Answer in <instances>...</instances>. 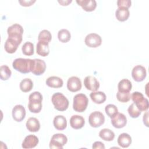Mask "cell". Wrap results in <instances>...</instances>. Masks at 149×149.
Returning <instances> with one entry per match:
<instances>
[{
    "label": "cell",
    "mask_w": 149,
    "mask_h": 149,
    "mask_svg": "<svg viewBox=\"0 0 149 149\" xmlns=\"http://www.w3.org/2000/svg\"><path fill=\"white\" fill-rule=\"evenodd\" d=\"M23 27L19 24H14L8 28L7 33L9 38H13L21 44L23 34Z\"/></svg>",
    "instance_id": "cell-5"
},
{
    "label": "cell",
    "mask_w": 149,
    "mask_h": 149,
    "mask_svg": "<svg viewBox=\"0 0 149 149\" xmlns=\"http://www.w3.org/2000/svg\"><path fill=\"white\" fill-rule=\"evenodd\" d=\"M99 136L105 141H111L114 139L115 133L111 130L105 128L100 131Z\"/></svg>",
    "instance_id": "cell-28"
},
{
    "label": "cell",
    "mask_w": 149,
    "mask_h": 149,
    "mask_svg": "<svg viewBox=\"0 0 149 149\" xmlns=\"http://www.w3.org/2000/svg\"><path fill=\"white\" fill-rule=\"evenodd\" d=\"M39 140L38 138L33 134H30L27 136L22 144V147L23 148H33L37 146L38 144Z\"/></svg>",
    "instance_id": "cell-15"
},
{
    "label": "cell",
    "mask_w": 149,
    "mask_h": 149,
    "mask_svg": "<svg viewBox=\"0 0 149 149\" xmlns=\"http://www.w3.org/2000/svg\"><path fill=\"white\" fill-rule=\"evenodd\" d=\"M0 76L2 80H7L12 74L10 68L7 65H2L0 68Z\"/></svg>",
    "instance_id": "cell-31"
},
{
    "label": "cell",
    "mask_w": 149,
    "mask_h": 149,
    "mask_svg": "<svg viewBox=\"0 0 149 149\" xmlns=\"http://www.w3.org/2000/svg\"><path fill=\"white\" fill-rule=\"evenodd\" d=\"M69 122L71 127L74 129H80L82 128L85 124L84 118L77 115H74L71 116Z\"/></svg>",
    "instance_id": "cell-18"
},
{
    "label": "cell",
    "mask_w": 149,
    "mask_h": 149,
    "mask_svg": "<svg viewBox=\"0 0 149 149\" xmlns=\"http://www.w3.org/2000/svg\"><path fill=\"white\" fill-rule=\"evenodd\" d=\"M85 87L90 91H96L100 87V83L97 79L92 76H87L84 79Z\"/></svg>",
    "instance_id": "cell-12"
},
{
    "label": "cell",
    "mask_w": 149,
    "mask_h": 149,
    "mask_svg": "<svg viewBox=\"0 0 149 149\" xmlns=\"http://www.w3.org/2000/svg\"><path fill=\"white\" fill-rule=\"evenodd\" d=\"M88 104V100L85 94H77L73 98V108L76 112H82L86 109Z\"/></svg>",
    "instance_id": "cell-3"
},
{
    "label": "cell",
    "mask_w": 149,
    "mask_h": 149,
    "mask_svg": "<svg viewBox=\"0 0 149 149\" xmlns=\"http://www.w3.org/2000/svg\"><path fill=\"white\" fill-rule=\"evenodd\" d=\"M147 76L146 68L141 65L135 66L132 71V76L134 81L140 82L144 80Z\"/></svg>",
    "instance_id": "cell-10"
},
{
    "label": "cell",
    "mask_w": 149,
    "mask_h": 149,
    "mask_svg": "<svg viewBox=\"0 0 149 149\" xmlns=\"http://www.w3.org/2000/svg\"><path fill=\"white\" fill-rule=\"evenodd\" d=\"M32 64L33 59L19 58L13 61L12 66L14 69L20 73L26 74L31 72Z\"/></svg>",
    "instance_id": "cell-1"
},
{
    "label": "cell",
    "mask_w": 149,
    "mask_h": 149,
    "mask_svg": "<svg viewBox=\"0 0 149 149\" xmlns=\"http://www.w3.org/2000/svg\"><path fill=\"white\" fill-rule=\"evenodd\" d=\"M76 2L86 12L94 11L97 7V2L95 0H77Z\"/></svg>",
    "instance_id": "cell-16"
},
{
    "label": "cell",
    "mask_w": 149,
    "mask_h": 149,
    "mask_svg": "<svg viewBox=\"0 0 149 149\" xmlns=\"http://www.w3.org/2000/svg\"><path fill=\"white\" fill-rule=\"evenodd\" d=\"M19 87L22 92H29L32 90L33 87V83L30 79L26 78L20 81Z\"/></svg>",
    "instance_id": "cell-29"
},
{
    "label": "cell",
    "mask_w": 149,
    "mask_h": 149,
    "mask_svg": "<svg viewBox=\"0 0 149 149\" xmlns=\"http://www.w3.org/2000/svg\"><path fill=\"white\" fill-rule=\"evenodd\" d=\"M111 122L114 127L120 129L126 126L127 118L123 113H118L114 117L111 118Z\"/></svg>",
    "instance_id": "cell-14"
},
{
    "label": "cell",
    "mask_w": 149,
    "mask_h": 149,
    "mask_svg": "<svg viewBox=\"0 0 149 149\" xmlns=\"http://www.w3.org/2000/svg\"><path fill=\"white\" fill-rule=\"evenodd\" d=\"M132 83L129 80L127 79H123L121 80L118 85V91L122 93H129L132 90Z\"/></svg>",
    "instance_id": "cell-27"
},
{
    "label": "cell",
    "mask_w": 149,
    "mask_h": 149,
    "mask_svg": "<svg viewBox=\"0 0 149 149\" xmlns=\"http://www.w3.org/2000/svg\"><path fill=\"white\" fill-rule=\"evenodd\" d=\"M105 116L100 111H94L90 113L88 117V122L91 127H98L104 123Z\"/></svg>",
    "instance_id": "cell-7"
},
{
    "label": "cell",
    "mask_w": 149,
    "mask_h": 149,
    "mask_svg": "<svg viewBox=\"0 0 149 149\" xmlns=\"http://www.w3.org/2000/svg\"><path fill=\"white\" fill-rule=\"evenodd\" d=\"M132 2L130 0H118L117 5L118 8H125L128 9L131 6Z\"/></svg>",
    "instance_id": "cell-37"
},
{
    "label": "cell",
    "mask_w": 149,
    "mask_h": 149,
    "mask_svg": "<svg viewBox=\"0 0 149 149\" xmlns=\"http://www.w3.org/2000/svg\"><path fill=\"white\" fill-rule=\"evenodd\" d=\"M129 15L130 12L129 9L125 8H118L115 12V17L120 22L127 20Z\"/></svg>",
    "instance_id": "cell-26"
},
{
    "label": "cell",
    "mask_w": 149,
    "mask_h": 149,
    "mask_svg": "<svg viewBox=\"0 0 149 149\" xmlns=\"http://www.w3.org/2000/svg\"><path fill=\"white\" fill-rule=\"evenodd\" d=\"M118 143L122 148H127L132 143V137L127 133H121L118 138Z\"/></svg>",
    "instance_id": "cell-24"
},
{
    "label": "cell",
    "mask_w": 149,
    "mask_h": 149,
    "mask_svg": "<svg viewBox=\"0 0 149 149\" xmlns=\"http://www.w3.org/2000/svg\"><path fill=\"white\" fill-rule=\"evenodd\" d=\"M19 2L22 6H30L36 2V1H19Z\"/></svg>",
    "instance_id": "cell-40"
},
{
    "label": "cell",
    "mask_w": 149,
    "mask_h": 149,
    "mask_svg": "<svg viewBox=\"0 0 149 149\" xmlns=\"http://www.w3.org/2000/svg\"><path fill=\"white\" fill-rule=\"evenodd\" d=\"M117 100L121 102H127L131 98V95L130 93H122L118 91L116 93Z\"/></svg>",
    "instance_id": "cell-36"
},
{
    "label": "cell",
    "mask_w": 149,
    "mask_h": 149,
    "mask_svg": "<svg viewBox=\"0 0 149 149\" xmlns=\"http://www.w3.org/2000/svg\"><path fill=\"white\" fill-rule=\"evenodd\" d=\"M22 51L24 55L27 56H31L34 54V45L31 42H25L22 47Z\"/></svg>",
    "instance_id": "cell-32"
},
{
    "label": "cell",
    "mask_w": 149,
    "mask_h": 149,
    "mask_svg": "<svg viewBox=\"0 0 149 149\" xmlns=\"http://www.w3.org/2000/svg\"><path fill=\"white\" fill-rule=\"evenodd\" d=\"M51 101L54 108L59 111H66L69 107V100L61 93H54L52 96Z\"/></svg>",
    "instance_id": "cell-2"
},
{
    "label": "cell",
    "mask_w": 149,
    "mask_h": 149,
    "mask_svg": "<svg viewBox=\"0 0 149 149\" xmlns=\"http://www.w3.org/2000/svg\"><path fill=\"white\" fill-rule=\"evenodd\" d=\"M68 141L67 137L62 133H56L52 136L49 142V148L62 149Z\"/></svg>",
    "instance_id": "cell-6"
},
{
    "label": "cell",
    "mask_w": 149,
    "mask_h": 149,
    "mask_svg": "<svg viewBox=\"0 0 149 149\" xmlns=\"http://www.w3.org/2000/svg\"><path fill=\"white\" fill-rule=\"evenodd\" d=\"M127 112L129 113V115L132 118H138L141 113V111H140L137 107L136 106L134 103H132L128 108Z\"/></svg>",
    "instance_id": "cell-33"
},
{
    "label": "cell",
    "mask_w": 149,
    "mask_h": 149,
    "mask_svg": "<svg viewBox=\"0 0 149 149\" xmlns=\"http://www.w3.org/2000/svg\"><path fill=\"white\" fill-rule=\"evenodd\" d=\"M20 44L19 42H17L16 40L8 37L5 41V43L4 45V48L6 52L9 54H13L16 51L18 48V46Z\"/></svg>",
    "instance_id": "cell-19"
},
{
    "label": "cell",
    "mask_w": 149,
    "mask_h": 149,
    "mask_svg": "<svg viewBox=\"0 0 149 149\" xmlns=\"http://www.w3.org/2000/svg\"><path fill=\"white\" fill-rule=\"evenodd\" d=\"M131 98L140 111H146L148 110L149 107L148 101L144 97L142 93L138 91L133 92L131 95Z\"/></svg>",
    "instance_id": "cell-4"
},
{
    "label": "cell",
    "mask_w": 149,
    "mask_h": 149,
    "mask_svg": "<svg viewBox=\"0 0 149 149\" xmlns=\"http://www.w3.org/2000/svg\"><path fill=\"white\" fill-rule=\"evenodd\" d=\"M72 0L69 1V0H67V1H58V2L62 6H67L70 3L72 2Z\"/></svg>",
    "instance_id": "cell-42"
},
{
    "label": "cell",
    "mask_w": 149,
    "mask_h": 149,
    "mask_svg": "<svg viewBox=\"0 0 149 149\" xmlns=\"http://www.w3.org/2000/svg\"><path fill=\"white\" fill-rule=\"evenodd\" d=\"M29 100H42V95L38 91H34L31 93L29 97Z\"/></svg>",
    "instance_id": "cell-38"
},
{
    "label": "cell",
    "mask_w": 149,
    "mask_h": 149,
    "mask_svg": "<svg viewBox=\"0 0 149 149\" xmlns=\"http://www.w3.org/2000/svg\"><path fill=\"white\" fill-rule=\"evenodd\" d=\"M13 119L18 122H22L26 116V110L24 107L22 105H15L12 111Z\"/></svg>",
    "instance_id": "cell-11"
},
{
    "label": "cell",
    "mask_w": 149,
    "mask_h": 149,
    "mask_svg": "<svg viewBox=\"0 0 149 149\" xmlns=\"http://www.w3.org/2000/svg\"><path fill=\"white\" fill-rule=\"evenodd\" d=\"M84 42L87 46L90 48H97L101 45L102 39L100 36L96 33H90L86 36Z\"/></svg>",
    "instance_id": "cell-8"
},
{
    "label": "cell",
    "mask_w": 149,
    "mask_h": 149,
    "mask_svg": "<svg viewBox=\"0 0 149 149\" xmlns=\"http://www.w3.org/2000/svg\"><path fill=\"white\" fill-rule=\"evenodd\" d=\"M90 97L93 102L98 104L104 103L107 99L105 94L102 91H93L90 93Z\"/></svg>",
    "instance_id": "cell-25"
},
{
    "label": "cell",
    "mask_w": 149,
    "mask_h": 149,
    "mask_svg": "<svg viewBox=\"0 0 149 149\" xmlns=\"http://www.w3.org/2000/svg\"><path fill=\"white\" fill-rule=\"evenodd\" d=\"M51 40H52V35L48 30H43L40 32L38 36V41H45L49 43Z\"/></svg>",
    "instance_id": "cell-34"
},
{
    "label": "cell",
    "mask_w": 149,
    "mask_h": 149,
    "mask_svg": "<svg viewBox=\"0 0 149 149\" xmlns=\"http://www.w3.org/2000/svg\"><path fill=\"white\" fill-rule=\"evenodd\" d=\"M58 38L59 41L66 43L71 38V34L69 30L66 29H61L58 33Z\"/></svg>",
    "instance_id": "cell-30"
},
{
    "label": "cell",
    "mask_w": 149,
    "mask_h": 149,
    "mask_svg": "<svg viewBox=\"0 0 149 149\" xmlns=\"http://www.w3.org/2000/svg\"><path fill=\"white\" fill-rule=\"evenodd\" d=\"M93 149H105V147L104 144L101 141H95L93 143L92 146Z\"/></svg>",
    "instance_id": "cell-39"
},
{
    "label": "cell",
    "mask_w": 149,
    "mask_h": 149,
    "mask_svg": "<svg viewBox=\"0 0 149 149\" xmlns=\"http://www.w3.org/2000/svg\"><path fill=\"white\" fill-rule=\"evenodd\" d=\"M105 111L107 115L111 118L114 117L118 113V109L113 104H108L105 108Z\"/></svg>",
    "instance_id": "cell-35"
},
{
    "label": "cell",
    "mask_w": 149,
    "mask_h": 149,
    "mask_svg": "<svg viewBox=\"0 0 149 149\" xmlns=\"http://www.w3.org/2000/svg\"><path fill=\"white\" fill-rule=\"evenodd\" d=\"M46 84L51 88H60L62 87L63 81L62 79L58 76H51L46 80Z\"/></svg>",
    "instance_id": "cell-22"
},
{
    "label": "cell",
    "mask_w": 149,
    "mask_h": 149,
    "mask_svg": "<svg viewBox=\"0 0 149 149\" xmlns=\"http://www.w3.org/2000/svg\"><path fill=\"white\" fill-rule=\"evenodd\" d=\"M67 88L71 92H77L81 88V82L80 79L76 76L69 77L67 81Z\"/></svg>",
    "instance_id": "cell-13"
},
{
    "label": "cell",
    "mask_w": 149,
    "mask_h": 149,
    "mask_svg": "<svg viewBox=\"0 0 149 149\" xmlns=\"http://www.w3.org/2000/svg\"><path fill=\"white\" fill-rule=\"evenodd\" d=\"M53 124L56 129L63 130L67 127V120L63 115H57L54 118Z\"/></svg>",
    "instance_id": "cell-20"
},
{
    "label": "cell",
    "mask_w": 149,
    "mask_h": 149,
    "mask_svg": "<svg viewBox=\"0 0 149 149\" xmlns=\"http://www.w3.org/2000/svg\"><path fill=\"white\" fill-rule=\"evenodd\" d=\"M27 130L30 132H37L40 129V123L38 120L34 117L29 118L26 123Z\"/></svg>",
    "instance_id": "cell-21"
},
{
    "label": "cell",
    "mask_w": 149,
    "mask_h": 149,
    "mask_svg": "<svg viewBox=\"0 0 149 149\" xmlns=\"http://www.w3.org/2000/svg\"><path fill=\"white\" fill-rule=\"evenodd\" d=\"M28 108L29 111L34 113H39L42 109L41 100H29Z\"/></svg>",
    "instance_id": "cell-23"
},
{
    "label": "cell",
    "mask_w": 149,
    "mask_h": 149,
    "mask_svg": "<svg viewBox=\"0 0 149 149\" xmlns=\"http://www.w3.org/2000/svg\"><path fill=\"white\" fill-rule=\"evenodd\" d=\"M46 69L45 62L40 59H33V64L31 68V72L36 76L42 74Z\"/></svg>",
    "instance_id": "cell-9"
},
{
    "label": "cell",
    "mask_w": 149,
    "mask_h": 149,
    "mask_svg": "<svg viewBox=\"0 0 149 149\" xmlns=\"http://www.w3.org/2000/svg\"><path fill=\"white\" fill-rule=\"evenodd\" d=\"M36 52L41 56H47L49 53V42L45 41H38L36 46Z\"/></svg>",
    "instance_id": "cell-17"
},
{
    "label": "cell",
    "mask_w": 149,
    "mask_h": 149,
    "mask_svg": "<svg viewBox=\"0 0 149 149\" xmlns=\"http://www.w3.org/2000/svg\"><path fill=\"white\" fill-rule=\"evenodd\" d=\"M148 112L147 111H146V112L144 113V115H143V123L144 124L147 126L148 127Z\"/></svg>",
    "instance_id": "cell-41"
}]
</instances>
